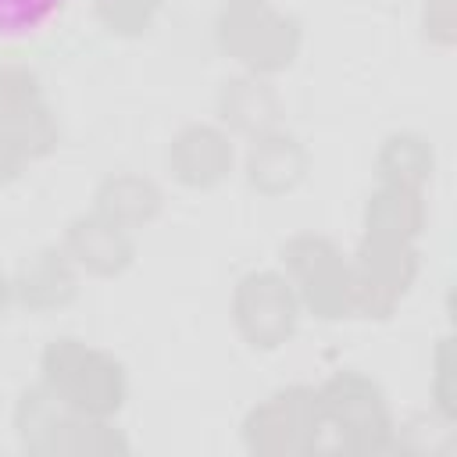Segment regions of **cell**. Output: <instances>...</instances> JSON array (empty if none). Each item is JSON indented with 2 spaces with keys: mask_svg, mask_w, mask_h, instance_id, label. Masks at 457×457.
Returning <instances> with one entry per match:
<instances>
[{
  "mask_svg": "<svg viewBox=\"0 0 457 457\" xmlns=\"http://www.w3.org/2000/svg\"><path fill=\"white\" fill-rule=\"evenodd\" d=\"M11 428L18 446L36 457H125L132 450L114 418L79 414L43 382H32L18 393Z\"/></svg>",
  "mask_w": 457,
  "mask_h": 457,
  "instance_id": "cell-1",
  "label": "cell"
},
{
  "mask_svg": "<svg viewBox=\"0 0 457 457\" xmlns=\"http://www.w3.org/2000/svg\"><path fill=\"white\" fill-rule=\"evenodd\" d=\"M318 389L321 453L378 457L396 450V414L386 389L361 368H336Z\"/></svg>",
  "mask_w": 457,
  "mask_h": 457,
  "instance_id": "cell-2",
  "label": "cell"
},
{
  "mask_svg": "<svg viewBox=\"0 0 457 457\" xmlns=\"http://www.w3.org/2000/svg\"><path fill=\"white\" fill-rule=\"evenodd\" d=\"M39 382L89 418H118L129 400L125 361L75 332H61L43 343Z\"/></svg>",
  "mask_w": 457,
  "mask_h": 457,
  "instance_id": "cell-3",
  "label": "cell"
},
{
  "mask_svg": "<svg viewBox=\"0 0 457 457\" xmlns=\"http://www.w3.org/2000/svg\"><path fill=\"white\" fill-rule=\"evenodd\" d=\"M214 46L239 68L275 79L303 50V21L271 0H221L211 21Z\"/></svg>",
  "mask_w": 457,
  "mask_h": 457,
  "instance_id": "cell-4",
  "label": "cell"
},
{
  "mask_svg": "<svg viewBox=\"0 0 457 457\" xmlns=\"http://www.w3.org/2000/svg\"><path fill=\"white\" fill-rule=\"evenodd\" d=\"M239 439H243V450L253 457L321 453L318 389L307 382H289L271 389L264 400L246 407L239 421Z\"/></svg>",
  "mask_w": 457,
  "mask_h": 457,
  "instance_id": "cell-5",
  "label": "cell"
},
{
  "mask_svg": "<svg viewBox=\"0 0 457 457\" xmlns=\"http://www.w3.org/2000/svg\"><path fill=\"white\" fill-rule=\"evenodd\" d=\"M228 318L236 336L250 350L275 353L296 336L303 307H300L296 286L278 268H250L232 286Z\"/></svg>",
  "mask_w": 457,
  "mask_h": 457,
  "instance_id": "cell-6",
  "label": "cell"
},
{
  "mask_svg": "<svg viewBox=\"0 0 457 457\" xmlns=\"http://www.w3.org/2000/svg\"><path fill=\"white\" fill-rule=\"evenodd\" d=\"M350 268H353V318L389 321L421 275V250L418 243H403V239L361 236V243L350 253Z\"/></svg>",
  "mask_w": 457,
  "mask_h": 457,
  "instance_id": "cell-7",
  "label": "cell"
},
{
  "mask_svg": "<svg viewBox=\"0 0 457 457\" xmlns=\"http://www.w3.org/2000/svg\"><path fill=\"white\" fill-rule=\"evenodd\" d=\"M239 164V146L228 129L218 121H186L171 132L164 146L168 175L193 193L218 189Z\"/></svg>",
  "mask_w": 457,
  "mask_h": 457,
  "instance_id": "cell-8",
  "label": "cell"
},
{
  "mask_svg": "<svg viewBox=\"0 0 457 457\" xmlns=\"http://www.w3.org/2000/svg\"><path fill=\"white\" fill-rule=\"evenodd\" d=\"M236 168L243 171V179L253 193L286 196V193H293L307 182L311 150L293 129L275 125V129H264V132H257L243 143Z\"/></svg>",
  "mask_w": 457,
  "mask_h": 457,
  "instance_id": "cell-9",
  "label": "cell"
},
{
  "mask_svg": "<svg viewBox=\"0 0 457 457\" xmlns=\"http://www.w3.org/2000/svg\"><path fill=\"white\" fill-rule=\"evenodd\" d=\"M61 246L71 253L82 275L93 278H118L136 264V232L89 211H79L64 221Z\"/></svg>",
  "mask_w": 457,
  "mask_h": 457,
  "instance_id": "cell-10",
  "label": "cell"
},
{
  "mask_svg": "<svg viewBox=\"0 0 457 457\" xmlns=\"http://www.w3.org/2000/svg\"><path fill=\"white\" fill-rule=\"evenodd\" d=\"M11 278H14L18 307H25L32 314L64 311L68 303H75V296L82 289V271L61 243H43V246L29 250L18 261V268L11 271Z\"/></svg>",
  "mask_w": 457,
  "mask_h": 457,
  "instance_id": "cell-11",
  "label": "cell"
},
{
  "mask_svg": "<svg viewBox=\"0 0 457 457\" xmlns=\"http://www.w3.org/2000/svg\"><path fill=\"white\" fill-rule=\"evenodd\" d=\"M214 121L232 136H257L264 129L282 125V96L268 75L236 71L218 82L214 93Z\"/></svg>",
  "mask_w": 457,
  "mask_h": 457,
  "instance_id": "cell-12",
  "label": "cell"
},
{
  "mask_svg": "<svg viewBox=\"0 0 457 457\" xmlns=\"http://www.w3.org/2000/svg\"><path fill=\"white\" fill-rule=\"evenodd\" d=\"M361 228L375 239H403L418 243L428 228V196L418 186L378 182L361 207Z\"/></svg>",
  "mask_w": 457,
  "mask_h": 457,
  "instance_id": "cell-13",
  "label": "cell"
},
{
  "mask_svg": "<svg viewBox=\"0 0 457 457\" xmlns=\"http://www.w3.org/2000/svg\"><path fill=\"white\" fill-rule=\"evenodd\" d=\"M89 207L125 228H146L150 221L161 218L164 211V189L157 179L143 175V171H107L89 196Z\"/></svg>",
  "mask_w": 457,
  "mask_h": 457,
  "instance_id": "cell-14",
  "label": "cell"
},
{
  "mask_svg": "<svg viewBox=\"0 0 457 457\" xmlns=\"http://www.w3.org/2000/svg\"><path fill=\"white\" fill-rule=\"evenodd\" d=\"M436 168H439L436 143L418 129H393L382 136V143L375 150V179L378 182L428 189V182L436 179Z\"/></svg>",
  "mask_w": 457,
  "mask_h": 457,
  "instance_id": "cell-15",
  "label": "cell"
},
{
  "mask_svg": "<svg viewBox=\"0 0 457 457\" xmlns=\"http://www.w3.org/2000/svg\"><path fill=\"white\" fill-rule=\"evenodd\" d=\"M296 296L303 314H314L318 321H346L353 318V268L350 253L336 257L332 264L318 268L303 282H296Z\"/></svg>",
  "mask_w": 457,
  "mask_h": 457,
  "instance_id": "cell-16",
  "label": "cell"
},
{
  "mask_svg": "<svg viewBox=\"0 0 457 457\" xmlns=\"http://www.w3.org/2000/svg\"><path fill=\"white\" fill-rule=\"evenodd\" d=\"M336 257H343V246L332 236L303 228V232H293L289 239H282V246H278V271L296 286L307 275H314L318 268L332 264Z\"/></svg>",
  "mask_w": 457,
  "mask_h": 457,
  "instance_id": "cell-17",
  "label": "cell"
},
{
  "mask_svg": "<svg viewBox=\"0 0 457 457\" xmlns=\"http://www.w3.org/2000/svg\"><path fill=\"white\" fill-rule=\"evenodd\" d=\"M43 104L46 89L39 71L25 61H0V125H14Z\"/></svg>",
  "mask_w": 457,
  "mask_h": 457,
  "instance_id": "cell-18",
  "label": "cell"
},
{
  "mask_svg": "<svg viewBox=\"0 0 457 457\" xmlns=\"http://www.w3.org/2000/svg\"><path fill=\"white\" fill-rule=\"evenodd\" d=\"M428 403L443 425L457 421V357L453 332H443L428 357Z\"/></svg>",
  "mask_w": 457,
  "mask_h": 457,
  "instance_id": "cell-19",
  "label": "cell"
},
{
  "mask_svg": "<svg viewBox=\"0 0 457 457\" xmlns=\"http://www.w3.org/2000/svg\"><path fill=\"white\" fill-rule=\"evenodd\" d=\"M171 0H93L96 21L114 36H143Z\"/></svg>",
  "mask_w": 457,
  "mask_h": 457,
  "instance_id": "cell-20",
  "label": "cell"
},
{
  "mask_svg": "<svg viewBox=\"0 0 457 457\" xmlns=\"http://www.w3.org/2000/svg\"><path fill=\"white\" fill-rule=\"evenodd\" d=\"M7 129H11V132L18 136V143L25 146L29 161H43V157H50V154L61 146V121H57V114H54L50 104L29 111L21 121H14V125H7Z\"/></svg>",
  "mask_w": 457,
  "mask_h": 457,
  "instance_id": "cell-21",
  "label": "cell"
},
{
  "mask_svg": "<svg viewBox=\"0 0 457 457\" xmlns=\"http://www.w3.org/2000/svg\"><path fill=\"white\" fill-rule=\"evenodd\" d=\"M64 0H0V36H21L46 25Z\"/></svg>",
  "mask_w": 457,
  "mask_h": 457,
  "instance_id": "cell-22",
  "label": "cell"
},
{
  "mask_svg": "<svg viewBox=\"0 0 457 457\" xmlns=\"http://www.w3.org/2000/svg\"><path fill=\"white\" fill-rule=\"evenodd\" d=\"M418 29L432 46L450 50L457 39V0H421L418 4Z\"/></svg>",
  "mask_w": 457,
  "mask_h": 457,
  "instance_id": "cell-23",
  "label": "cell"
},
{
  "mask_svg": "<svg viewBox=\"0 0 457 457\" xmlns=\"http://www.w3.org/2000/svg\"><path fill=\"white\" fill-rule=\"evenodd\" d=\"M29 154H25V146L18 143V136L7 129V125H0V189H7V186H14L25 171H29Z\"/></svg>",
  "mask_w": 457,
  "mask_h": 457,
  "instance_id": "cell-24",
  "label": "cell"
},
{
  "mask_svg": "<svg viewBox=\"0 0 457 457\" xmlns=\"http://www.w3.org/2000/svg\"><path fill=\"white\" fill-rule=\"evenodd\" d=\"M11 307H18V300H14V278H11V271L0 268V321L7 318Z\"/></svg>",
  "mask_w": 457,
  "mask_h": 457,
  "instance_id": "cell-25",
  "label": "cell"
}]
</instances>
